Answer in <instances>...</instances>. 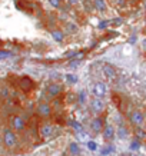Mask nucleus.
I'll list each match as a JSON object with an SVG mask.
<instances>
[{
    "instance_id": "27",
    "label": "nucleus",
    "mask_w": 146,
    "mask_h": 156,
    "mask_svg": "<svg viewBox=\"0 0 146 156\" xmlns=\"http://www.w3.org/2000/svg\"><path fill=\"white\" fill-rule=\"evenodd\" d=\"M77 137H79V139H83V140H87V135L85 133V132H80V133H77Z\"/></svg>"
},
{
    "instance_id": "3",
    "label": "nucleus",
    "mask_w": 146,
    "mask_h": 156,
    "mask_svg": "<svg viewBox=\"0 0 146 156\" xmlns=\"http://www.w3.org/2000/svg\"><path fill=\"white\" fill-rule=\"evenodd\" d=\"M92 92H93V96H95V98L103 99L105 96H106V93H107V87H106V85H105L103 82H95Z\"/></svg>"
},
{
    "instance_id": "13",
    "label": "nucleus",
    "mask_w": 146,
    "mask_h": 156,
    "mask_svg": "<svg viewBox=\"0 0 146 156\" xmlns=\"http://www.w3.org/2000/svg\"><path fill=\"white\" fill-rule=\"evenodd\" d=\"M93 6H95L96 10H99V12H105L107 7L105 0H95V1H93Z\"/></svg>"
},
{
    "instance_id": "17",
    "label": "nucleus",
    "mask_w": 146,
    "mask_h": 156,
    "mask_svg": "<svg viewBox=\"0 0 146 156\" xmlns=\"http://www.w3.org/2000/svg\"><path fill=\"white\" fill-rule=\"evenodd\" d=\"M69 150H70V153H72V155H77V153L80 152V148H79V145H77V143L72 142L70 145H69Z\"/></svg>"
},
{
    "instance_id": "15",
    "label": "nucleus",
    "mask_w": 146,
    "mask_h": 156,
    "mask_svg": "<svg viewBox=\"0 0 146 156\" xmlns=\"http://www.w3.org/2000/svg\"><path fill=\"white\" fill-rule=\"evenodd\" d=\"M135 136H136V140H145L146 132L142 129V128H136V129H135Z\"/></svg>"
},
{
    "instance_id": "6",
    "label": "nucleus",
    "mask_w": 146,
    "mask_h": 156,
    "mask_svg": "<svg viewBox=\"0 0 146 156\" xmlns=\"http://www.w3.org/2000/svg\"><path fill=\"white\" fill-rule=\"evenodd\" d=\"M90 109H92V112H95V113H102V112L105 110V102L102 100V99H98V98H93L92 100H90Z\"/></svg>"
},
{
    "instance_id": "21",
    "label": "nucleus",
    "mask_w": 146,
    "mask_h": 156,
    "mask_svg": "<svg viewBox=\"0 0 146 156\" xmlns=\"http://www.w3.org/2000/svg\"><path fill=\"white\" fill-rule=\"evenodd\" d=\"M139 148H140V142L135 139V140H133V142L130 143V150H138Z\"/></svg>"
},
{
    "instance_id": "29",
    "label": "nucleus",
    "mask_w": 146,
    "mask_h": 156,
    "mask_svg": "<svg viewBox=\"0 0 146 156\" xmlns=\"http://www.w3.org/2000/svg\"><path fill=\"white\" fill-rule=\"evenodd\" d=\"M142 47H143V49L146 50V37H145L143 40H142Z\"/></svg>"
},
{
    "instance_id": "11",
    "label": "nucleus",
    "mask_w": 146,
    "mask_h": 156,
    "mask_svg": "<svg viewBox=\"0 0 146 156\" xmlns=\"http://www.w3.org/2000/svg\"><path fill=\"white\" fill-rule=\"evenodd\" d=\"M52 133H53V126L50 123H43L40 126V135H42V137H49Z\"/></svg>"
},
{
    "instance_id": "8",
    "label": "nucleus",
    "mask_w": 146,
    "mask_h": 156,
    "mask_svg": "<svg viewBox=\"0 0 146 156\" xmlns=\"http://www.w3.org/2000/svg\"><path fill=\"white\" fill-rule=\"evenodd\" d=\"M62 90H63L62 85H59V83H52V85H49V87H47V95L50 98H56V96H59L60 93H62Z\"/></svg>"
},
{
    "instance_id": "20",
    "label": "nucleus",
    "mask_w": 146,
    "mask_h": 156,
    "mask_svg": "<svg viewBox=\"0 0 146 156\" xmlns=\"http://www.w3.org/2000/svg\"><path fill=\"white\" fill-rule=\"evenodd\" d=\"M66 82L73 85V83H76V82H77V78H76L74 75H66Z\"/></svg>"
},
{
    "instance_id": "9",
    "label": "nucleus",
    "mask_w": 146,
    "mask_h": 156,
    "mask_svg": "<svg viewBox=\"0 0 146 156\" xmlns=\"http://www.w3.org/2000/svg\"><path fill=\"white\" fill-rule=\"evenodd\" d=\"M103 137L106 139V140H112L113 137H115V128H113L112 125H106V126H103Z\"/></svg>"
},
{
    "instance_id": "1",
    "label": "nucleus",
    "mask_w": 146,
    "mask_h": 156,
    "mask_svg": "<svg viewBox=\"0 0 146 156\" xmlns=\"http://www.w3.org/2000/svg\"><path fill=\"white\" fill-rule=\"evenodd\" d=\"M1 140H3L6 148H13V146H16V143H17V137H16V133L10 128H4L3 129V137H1Z\"/></svg>"
},
{
    "instance_id": "7",
    "label": "nucleus",
    "mask_w": 146,
    "mask_h": 156,
    "mask_svg": "<svg viewBox=\"0 0 146 156\" xmlns=\"http://www.w3.org/2000/svg\"><path fill=\"white\" fill-rule=\"evenodd\" d=\"M37 113L42 117H49L52 115V106L49 103H40L37 106Z\"/></svg>"
},
{
    "instance_id": "16",
    "label": "nucleus",
    "mask_w": 146,
    "mask_h": 156,
    "mask_svg": "<svg viewBox=\"0 0 146 156\" xmlns=\"http://www.w3.org/2000/svg\"><path fill=\"white\" fill-rule=\"evenodd\" d=\"M112 152H115V146H113V145H107V146H103V148H102L100 155L102 156H109Z\"/></svg>"
},
{
    "instance_id": "12",
    "label": "nucleus",
    "mask_w": 146,
    "mask_h": 156,
    "mask_svg": "<svg viewBox=\"0 0 146 156\" xmlns=\"http://www.w3.org/2000/svg\"><path fill=\"white\" fill-rule=\"evenodd\" d=\"M20 83H22V85H20L22 90H25V92H29L30 89H33V87H34V82H32L29 78H23Z\"/></svg>"
},
{
    "instance_id": "22",
    "label": "nucleus",
    "mask_w": 146,
    "mask_h": 156,
    "mask_svg": "<svg viewBox=\"0 0 146 156\" xmlns=\"http://www.w3.org/2000/svg\"><path fill=\"white\" fill-rule=\"evenodd\" d=\"M85 100H86V92L85 90H80L79 93V103H85Z\"/></svg>"
},
{
    "instance_id": "30",
    "label": "nucleus",
    "mask_w": 146,
    "mask_h": 156,
    "mask_svg": "<svg viewBox=\"0 0 146 156\" xmlns=\"http://www.w3.org/2000/svg\"><path fill=\"white\" fill-rule=\"evenodd\" d=\"M0 145H1V136H0Z\"/></svg>"
},
{
    "instance_id": "23",
    "label": "nucleus",
    "mask_w": 146,
    "mask_h": 156,
    "mask_svg": "<svg viewBox=\"0 0 146 156\" xmlns=\"http://www.w3.org/2000/svg\"><path fill=\"white\" fill-rule=\"evenodd\" d=\"M87 149H90V150H96V149H98V145H96V142H93V140H87Z\"/></svg>"
},
{
    "instance_id": "28",
    "label": "nucleus",
    "mask_w": 146,
    "mask_h": 156,
    "mask_svg": "<svg viewBox=\"0 0 146 156\" xmlns=\"http://www.w3.org/2000/svg\"><path fill=\"white\" fill-rule=\"evenodd\" d=\"M67 1H69V4H77L80 0H67Z\"/></svg>"
},
{
    "instance_id": "19",
    "label": "nucleus",
    "mask_w": 146,
    "mask_h": 156,
    "mask_svg": "<svg viewBox=\"0 0 146 156\" xmlns=\"http://www.w3.org/2000/svg\"><path fill=\"white\" fill-rule=\"evenodd\" d=\"M70 125H72V126H73V129L76 130L77 133H80V132H85V129H83V125L79 123V122H72Z\"/></svg>"
},
{
    "instance_id": "2",
    "label": "nucleus",
    "mask_w": 146,
    "mask_h": 156,
    "mask_svg": "<svg viewBox=\"0 0 146 156\" xmlns=\"http://www.w3.org/2000/svg\"><path fill=\"white\" fill-rule=\"evenodd\" d=\"M102 72H103V76H105V79H106L107 82H116V79H118V72H116V69H115L112 65L103 63Z\"/></svg>"
},
{
    "instance_id": "24",
    "label": "nucleus",
    "mask_w": 146,
    "mask_h": 156,
    "mask_svg": "<svg viewBox=\"0 0 146 156\" xmlns=\"http://www.w3.org/2000/svg\"><path fill=\"white\" fill-rule=\"evenodd\" d=\"M9 56H12V53L9 52V50H0V60L9 57Z\"/></svg>"
},
{
    "instance_id": "14",
    "label": "nucleus",
    "mask_w": 146,
    "mask_h": 156,
    "mask_svg": "<svg viewBox=\"0 0 146 156\" xmlns=\"http://www.w3.org/2000/svg\"><path fill=\"white\" fill-rule=\"evenodd\" d=\"M52 37H53L54 42L60 43V42H63V39H65V33L62 32V30H53L52 32Z\"/></svg>"
},
{
    "instance_id": "31",
    "label": "nucleus",
    "mask_w": 146,
    "mask_h": 156,
    "mask_svg": "<svg viewBox=\"0 0 146 156\" xmlns=\"http://www.w3.org/2000/svg\"><path fill=\"white\" fill-rule=\"evenodd\" d=\"M60 1H65V0H60Z\"/></svg>"
},
{
    "instance_id": "10",
    "label": "nucleus",
    "mask_w": 146,
    "mask_h": 156,
    "mask_svg": "<svg viewBox=\"0 0 146 156\" xmlns=\"http://www.w3.org/2000/svg\"><path fill=\"white\" fill-rule=\"evenodd\" d=\"M90 129H92L95 133L102 132V129H103V122H102L100 117H95L92 122H90Z\"/></svg>"
},
{
    "instance_id": "4",
    "label": "nucleus",
    "mask_w": 146,
    "mask_h": 156,
    "mask_svg": "<svg viewBox=\"0 0 146 156\" xmlns=\"http://www.w3.org/2000/svg\"><path fill=\"white\" fill-rule=\"evenodd\" d=\"M26 128V123H25V119L19 115L12 117V130L13 132H23Z\"/></svg>"
},
{
    "instance_id": "18",
    "label": "nucleus",
    "mask_w": 146,
    "mask_h": 156,
    "mask_svg": "<svg viewBox=\"0 0 146 156\" xmlns=\"http://www.w3.org/2000/svg\"><path fill=\"white\" fill-rule=\"evenodd\" d=\"M118 136H119L120 139H125V137L127 136V129L125 126H120L119 129H118Z\"/></svg>"
},
{
    "instance_id": "26",
    "label": "nucleus",
    "mask_w": 146,
    "mask_h": 156,
    "mask_svg": "<svg viewBox=\"0 0 146 156\" xmlns=\"http://www.w3.org/2000/svg\"><path fill=\"white\" fill-rule=\"evenodd\" d=\"M107 25H109V22H107V20H103V22H100V23H99V26H98V27H99V29H105Z\"/></svg>"
},
{
    "instance_id": "5",
    "label": "nucleus",
    "mask_w": 146,
    "mask_h": 156,
    "mask_svg": "<svg viewBox=\"0 0 146 156\" xmlns=\"http://www.w3.org/2000/svg\"><path fill=\"white\" fill-rule=\"evenodd\" d=\"M129 120H130V123L135 125V126H138L139 128L140 125L145 122V115L139 110H135L130 113V116H129Z\"/></svg>"
},
{
    "instance_id": "25",
    "label": "nucleus",
    "mask_w": 146,
    "mask_h": 156,
    "mask_svg": "<svg viewBox=\"0 0 146 156\" xmlns=\"http://www.w3.org/2000/svg\"><path fill=\"white\" fill-rule=\"evenodd\" d=\"M49 3H50L53 7L57 9V7H60V3H62V1H60V0H49Z\"/></svg>"
}]
</instances>
